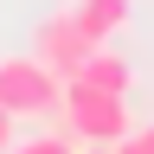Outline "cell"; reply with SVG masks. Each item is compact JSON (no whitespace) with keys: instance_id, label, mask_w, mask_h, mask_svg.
Listing matches in <instances>:
<instances>
[{"instance_id":"obj_2","label":"cell","mask_w":154,"mask_h":154,"mask_svg":"<svg viewBox=\"0 0 154 154\" xmlns=\"http://www.w3.org/2000/svg\"><path fill=\"white\" fill-rule=\"evenodd\" d=\"M58 96H64V84L38 64L32 51L19 58H0V109L13 116V122H32V116H58Z\"/></svg>"},{"instance_id":"obj_6","label":"cell","mask_w":154,"mask_h":154,"mask_svg":"<svg viewBox=\"0 0 154 154\" xmlns=\"http://www.w3.org/2000/svg\"><path fill=\"white\" fill-rule=\"evenodd\" d=\"M77 148H84V141L58 128V135H26V141H13L7 154H77Z\"/></svg>"},{"instance_id":"obj_7","label":"cell","mask_w":154,"mask_h":154,"mask_svg":"<svg viewBox=\"0 0 154 154\" xmlns=\"http://www.w3.org/2000/svg\"><path fill=\"white\" fill-rule=\"evenodd\" d=\"M116 154H154V122L148 128H128L122 141H116Z\"/></svg>"},{"instance_id":"obj_8","label":"cell","mask_w":154,"mask_h":154,"mask_svg":"<svg viewBox=\"0 0 154 154\" xmlns=\"http://www.w3.org/2000/svg\"><path fill=\"white\" fill-rule=\"evenodd\" d=\"M7 148H13V116L0 109V154H7Z\"/></svg>"},{"instance_id":"obj_4","label":"cell","mask_w":154,"mask_h":154,"mask_svg":"<svg viewBox=\"0 0 154 154\" xmlns=\"http://www.w3.org/2000/svg\"><path fill=\"white\" fill-rule=\"evenodd\" d=\"M77 77H84L90 90H109V96H128L135 90V64H128L122 51H109V45H90V58H84Z\"/></svg>"},{"instance_id":"obj_1","label":"cell","mask_w":154,"mask_h":154,"mask_svg":"<svg viewBox=\"0 0 154 154\" xmlns=\"http://www.w3.org/2000/svg\"><path fill=\"white\" fill-rule=\"evenodd\" d=\"M58 109H64V135H77V141H103V148H116V141H122V135L135 128V116H128V96L90 90L84 77H71V84H64Z\"/></svg>"},{"instance_id":"obj_5","label":"cell","mask_w":154,"mask_h":154,"mask_svg":"<svg viewBox=\"0 0 154 154\" xmlns=\"http://www.w3.org/2000/svg\"><path fill=\"white\" fill-rule=\"evenodd\" d=\"M71 19L96 38V45H109V38L135 19V0H77V7H71Z\"/></svg>"},{"instance_id":"obj_3","label":"cell","mask_w":154,"mask_h":154,"mask_svg":"<svg viewBox=\"0 0 154 154\" xmlns=\"http://www.w3.org/2000/svg\"><path fill=\"white\" fill-rule=\"evenodd\" d=\"M90 45H96V38L77 26L71 13H51V19H38V32H32V58H38V64H45L51 77H58V84H71V77L84 71Z\"/></svg>"},{"instance_id":"obj_9","label":"cell","mask_w":154,"mask_h":154,"mask_svg":"<svg viewBox=\"0 0 154 154\" xmlns=\"http://www.w3.org/2000/svg\"><path fill=\"white\" fill-rule=\"evenodd\" d=\"M77 154H116V148H103V141H84V148H77Z\"/></svg>"}]
</instances>
